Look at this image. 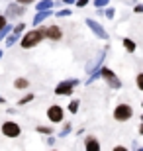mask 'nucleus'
Instances as JSON below:
<instances>
[{
	"label": "nucleus",
	"instance_id": "b1692460",
	"mask_svg": "<svg viewBox=\"0 0 143 151\" xmlns=\"http://www.w3.org/2000/svg\"><path fill=\"white\" fill-rule=\"evenodd\" d=\"M108 4V0H96V2H94V6H106Z\"/></svg>",
	"mask_w": 143,
	"mask_h": 151
},
{
	"label": "nucleus",
	"instance_id": "f03ea898",
	"mask_svg": "<svg viewBox=\"0 0 143 151\" xmlns=\"http://www.w3.org/2000/svg\"><path fill=\"white\" fill-rule=\"evenodd\" d=\"M0 134L4 135V137L16 139V137H20V134H22V128H20V124H16L14 120H6V122L0 126Z\"/></svg>",
	"mask_w": 143,
	"mask_h": 151
},
{
	"label": "nucleus",
	"instance_id": "412c9836",
	"mask_svg": "<svg viewBox=\"0 0 143 151\" xmlns=\"http://www.w3.org/2000/svg\"><path fill=\"white\" fill-rule=\"evenodd\" d=\"M6 26H8V18H6V16H0V32H2Z\"/></svg>",
	"mask_w": 143,
	"mask_h": 151
},
{
	"label": "nucleus",
	"instance_id": "72a5a7b5",
	"mask_svg": "<svg viewBox=\"0 0 143 151\" xmlns=\"http://www.w3.org/2000/svg\"><path fill=\"white\" fill-rule=\"evenodd\" d=\"M0 57H2V49H0Z\"/></svg>",
	"mask_w": 143,
	"mask_h": 151
},
{
	"label": "nucleus",
	"instance_id": "f8f14e48",
	"mask_svg": "<svg viewBox=\"0 0 143 151\" xmlns=\"http://www.w3.org/2000/svg\"><path fill=\"white\" fill-rule=\"evenodd\" d=\"M51 6H53V2H51V0H41V2L37 4V10L39 12H47Z\"/></svg>",
	"mask_w": 143,
	"mask_h": 151
},
{
	"label": "nucleus",
	"instance_id": "cd10ccee",
	"mask_svg": "<svg viewBox=\"0 0 143 151\" xmlns=\"http://www.w3.org/2000/svg\"><path fill=\"white\" fill-rule=\"evenodd\" d=\"M77 4H78V6H80V8H83V6H86V4H88V0H78Z\"/></svg>",
	"mask_w": 143,
	"mask_h": 151
},
{
	"label": "nucleus",
	"instance_id": "f257e3e1",
	"mask_svg": "<svg viewBox=\"0 0 143 151\" xmlns=\"http://www.w3.org/2000/svg\"><path fill=\"white\" fill-rule=\"evenodd\" d=\"M43 39H45V28H37V29H32V32H28V34L24 35L20 45H22L24 49H32L37 43H41Z\"/></svg>",
	"mask_w": 143,
	"mask_h": 151
},
{
	"label": "nucleus",
	"instance_id": "ddd939ff",
	"mask_svg": "<svg viewBox=\"0 0 143 151\" xmlns=\"http://www.w3.org/2000/svg\"><path fill=\"white\" fill-rule=\"evenodd\" d=\"M35 132H37V134H43V135H47V137H49V135L53 134V128H49V126H37V128H35Z\"/></svg>",
	"mask_w": 143,
	"mask_h": 151
},
{
	"label": "nucleus",
	"instance_id": "473e14b6",
	"mask_svg": "<svg viewBox=\"0 0 143 151\" xmlns=\"http://www.w3.org/2000/svg\"><path fill=\"white\" fill-rule=\"evenodd\" d=\"M137 151H143V147H139V149H137Z\"/></svg>",
	"mask_w": 143,
	"mask_h": 151
},
{
	"label": "nucleus",
	"instance_id": "2eb2a0df",
	"mask_svg": "<svg viewBox=\"0 0 143 151\" xmlns=\"http://www.w3.org/2000/svg\"><path fill=\"white\" fill-rule=\"evenodd\" d=\"M32 100H33V92H28L24 98H20V100H18V106H26V104H28V102H32Z\"/></svg>",
	"mask_w": 143,
	"mask_h": 151
},
{
	"label": "nucleus",
	"instance_id": "6e6552de",
	"mask_svg": "<svg viewBox=\"0 0 143 151\" xmlns=\"http://www.w3.org/2000/svg\"><path fill=\"white\" fill-rule=\"evenodd\" d=\"M86 24H88V28L92 29V32H94L96 35H98L100 39H108V34L104 32V28H102V26H100L98 22H94L92 18H88V20H86Z\"/></svg>",
	"mask_w": 143,
	"mask_h": 151
},
{
	"label": "nucleus",
	"instance_id": "dca6fc26",
	"mask_svg": "<svg viewBox=\"0 0 143 151\" xmlns=\"http://www.w3.org/2000/svg\"><path fill=\"white\" fill-rule=\"evenodd\" d=\"M49 14H51L49 10H47V12H39L37 16L33 18V24H39V22H43V20H47V16H49Z\"/></svg>",
	"mask_w": 143,
	"mask_h": 151
},
{
	"label": "nucleus",
	"instance_id": "1a4fd4ad",
	"mask_svg": "<svg viewBox=\"0 0 143 151\" xmlns=\"http://www.w3.org/2000/svg\"><path fill=\"white\" fill-rule=\"evenodd\" d=\"M84 151H102L98 137H94V135H86V139H84Z\"/></svg>",
	"mask_w": 143,
	"mask_h": 151
},
{
	"label": "nucleus",
	"instance_id": "4468645a",
	"mask_svg": "<svg viewBox=\"0 0 143 151\" xmlns=\"http://www.w3.org/2000/svg\"><path fill=\"white\" fill-rule=\"evenodd\" d=\"M124 47H126L129 53H133V51H135V41L129 39V37H126V39H124Z\"/></svg>",
	"mask_w": 143,
	"mask_h": 151
},
{
	"label": "nucleus",
	"instance_id": "5701e85b",
	"mask_svg": "<svg viewBox=\"0 0 143 151\" xmlns=\"http://www.w3.org/2000/svg\"><path fill=\"white\" fill-rule=\"evenodd\" d=\"M112 151H129V149H127L126 145H116V147H114Z\"/></svg>",
	"mask_w": 143,
	"mask_h": 151
},
{
	"label": "nucleus",
	"instance_id": "c9c22d12",
	"mask_svg": "<svg viewBox=\"0 0 143 151\" xmlns=\"http://www.w3.org/2000/svg\"><path fill=\"white\" fill-rule=\"evenodd\" d=\"M141 124H143V116H141Z\"/></svg>",
	"mask_w": 143,
	"mask_h": 151
},
{
	"label": "nucleus",
	"instance_id": "20e7f679",
	"mask_svg": "<svg viewBox=\"0 0 143 151\" xmlns=\"http://www.w3.org/2000/svg\"><path fill=\"white\" fill-rule=\"evenodd\" d=\"M47 118H49L51 124H59L65 120V110H63V106H59V104H53V106L47 108Z\"/></svg>",
	"mask_w": 143,
	"mask_h": 151
},
{
	"label": "nucleus",
	"instance_id": "aec40b11",
	"mask_svg": "<svg viewBox=\"0 0 143 151\" xmlns=\"http://www.w3.org/2000/svg\"><path fill=\"white\" fill-rule=\"evenodd\" d=\"M24 28H26V24H18L16 28H14V35H16V37H18V35H20V34H22V32H24Z\"/></svg>",
	"mask_w": 143,
	"mask_h": 151
},
{
	"label": "nucleus",
	"instance_id": "9b49d317",
	"mask_svg": "<svg viewBox=\"0 0 143 151\" xmlns=\"http://www.w3.org/2000/svg\"><path fill=\"white\" fill-rule=\"evenodd\" d=\"M14 86H16L18 90H26L29 86V81L28 78H16V81H14Z\"/></svg>",
	"mask_w": 143,
	"mask_h": 151
},
{
	"label": "nucleus",
	"instance_id": "4be33fe9",
	"mask_svg": "<svg viewBox=\"0 0 143 151\" xmlns=\"http://www.w3.org/2000/svg\"><path fill=\"white\" fill-rule=\"evenodd\" d=\"M16 39H18V37H16V35H14V34H12L10 37L6 39V45H12V43H14V41H16Z\"/></svg>",
	"mask_w": 143,
	"mask_h": 151
},
{
	"label": "nucleus",
	"instance_id": "39448f33",
	"mask_svg": "<svg viewBox=\"0 0 143 151\" xmlns=\"http://www.w3.org/2000/svg\"><path fill=\"white\" fill-rule=\"evenodd\" d=\"M78 84V81L77 78H71V81H63V83H59L55 86V94H65V96H69V94H73V90H75V86Z\"/></svg>",
	"mask_w": 143,
	"mask_h": 151
},
{
	"label": "nucleus",
	"instance_id": "c85d7f7f",
	"mask_svg": "<svg viewBox=\"0 0 143 151\" xmlns=\"http://www.w3.org/2000/svg\"><path fill=\"white\" fill-rule=\"evenodd\" d=\"M106 16H108V18H114V10H112V8H110V10H106Z\"/></svg>",
	"mask_w": 143,
	"mask_h": 151
},
{
	"label": "nucleus",
	"instance_id": "9d476101",
	"mask_svg": "<svg viewBox=\"0 0 143 151\" xmlns=\"http://www.w3.org/2000/svg\"><path fill=\"white\" fill-rule=\"evenodd\" d=\"M24 14V8H20V6H16V4H10L8 6V16H22Z\"/></svg>",
	"mask_w": 143,
	"mask_h": 151
},
{
	"label": "nucleus",
	"instance_id": "6ab92c4d",
	"mask_svg": "<svg viewBox=\"0 0 143 151\" xmlns=\"http://www.w3.org/2000/svg\"><path fill=\"white\" fill-rule=\"evenodd\" d=\"M135 84H137L139 90H143V73H139L137 77H135Z\"/></svg>",
	"mask_w": 143,
	"mask_h": 151
},
{
	"label": "nucleus",
	"instance_id": "bb28decb",
	"mask_svg": "<svg viewBox=\"0 0 143 151\" xmlns=\"http://www.w3.org/2000/svg\"><path fill=\"white\" fill-rule=\"evenodd\" d=\"M16 2H18V4H32L33 0H16Z\"/></svg>",
	"mask_w": 143,
	"mask_h": 151
},
{
	"label": "nucleus",
	"instance_id": "f3484780",
	"mask_svg": "<svg viewBox=\"0 0 143 151\" xmlns=\"http://www.w3.org/2000/svg\"><path fill=\"white\" fill-rule=\"evenodd\" d=\"M69 112H71V114L78 112V100H71V104H69Z\"/></svg>",
	"mask_w": 143,
	"mask_h": 151
},
{
	"label": "nucleus",
	"instance_id": "f704fd0d",
	"mask_svg": "<svg viewBox=\"0 0 143 151\" xmlns=\"http://www.w3.org/2000/svg\"><path fill=\"white\" fill-rule=\"evenodd\" d=\"M51 151H59V149H51Z\"/></svg>",
	"mask_w": 143,
	"mask_h": 151
},
{
	"label": "nucleus",
	"instance_id": "a211bd4d",
	"mask_svg": "<svg viewBox=\"0 0 143 151\" xmlns=\"http://www.w3.org/2000/svg\"><path fill=\"white\" fill-rule=\"evenodd\" d=\"M69 132H71V124L67 122V124H65V128L61 129V134H59V137H65V135H69Z\"/></svg>",
	"mask_w": 143,
	"mask_h": 151
},
{
	"label": "nucleus",
	"instance_id": "2f4dec72",
	"mask_svg": "<svg viewBox=\"0 0 143 151\" xmlns=\"http://www.w3.org/2000/svg\"><path fill=\"white\" fill-rule=\"evenodd\" d=\"M63 2H65V4H71V2H75V0H63Z\"/></svg>",
	"mask_w": 143,
	"mask_h": 151
},
{
	"label": "nucleus",
	"instance_id": "7ed1b4c3",
	"mask_svg": "<svg viewBox=\"0 0 143 151\" xmlns=\"http://www.w3.org/2000/svg\"><path fill=\"white\" fill-rule=\"evenodd\" d=\"M133 116V108L129 104H118L114 110V120L116 122H127Z\"/></svg>",
	"mask_w": 143,
	"mask_h": 151
},
{
	"label": "nucleus",
	"instance_id": "423d86ee",
	"mask_svg": "<svg viewBox=\"0 0 143 151\" xmlns=\"http://www.w3.org/2000/svg\"><path fill=\"white\" fill-rule=\"evenodd\" d=\"M100 75H102V78H104L106 83L110 84L112 88H121V81L114 75V71H112V69L102 67V69H100Z\"/></svg>",
	"mask_w": 143,
	"mask_h": 151
},
{
	"label": "nucleus",
	"instance_id": "393cba45",
	"mask_svg": "<svg viewBox=\"0 0 143 151\" xmlns=\"http://www.w3.org/2000/svg\"><path fill=\"white\" fill-rule=\"evenodd\" d=\"M133 12H137V14H141V12H143V4H137L135 8H133Z\"/></svg>",
	"mask_w": 143,
	"mask_h": 151
},
{
	"label": "nucleus",
	"instance_id": "c756f323",
	"mask_svg": "<svg viewBox=\"0 0 143 151\" xmlns=\"http://www.w3.org/2000/svg\"><path fill=\"white\" fill-rule=\"evenodd\" d=\"M139 134L143 135V124H139Z\"/></svg>",
	"mask_w": 143,
	"mask_h": 151
},
{
	"label": "nucleus",
	"instance_id": "7c9ffc66",
	"mask_svg": "<svg viewBox=\"0 0 143 151\" xmlns=\"http://www.w3.org/2000/svg\"><path fill=\"white\" fill-rule=\"evenodd\" d=\"M4 102H6V98H4V96H0V104H4Z\"/></svg>",
	"mask_w": 143,
	"mask_h": 151
},
{
	"label": "nucleus",
	"instance_id": "0eeeda50",
	"mask_svg": "<svg viewBox=\"0 0 143 151\" xmlns=\"http://www.w3.org/2000/svg\"><path fill=\"white\" fill-rule=\"evenodd\" d=\"M45 37L47 39H51V41H59V39H63V32H61V28L59 26H47L45 28Z\"/></svg>",
	"mask_w": 143,
	"mask_h": 151
},
{
	"label": "nucleus",
	"instance_id": "a878e982",
	"mask_svg": "<svg viewBox=\"0 0 143 151\" xmlns=\"http://www.w3.org/2000/svg\"><path fill=\"white\" fill-rule=\"evenodd\" d=\"M69 14H71V10H61L59 14H57V16H61V18H63V16H69Z\"/></svg>",
	"mask_w": 143,
	"mask_h": 151
}]
</instances>
